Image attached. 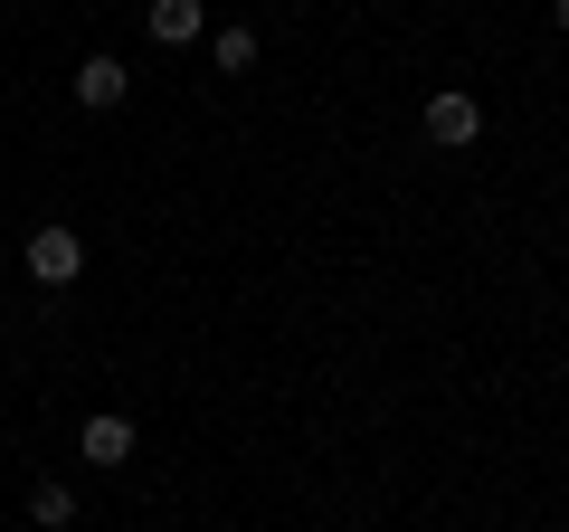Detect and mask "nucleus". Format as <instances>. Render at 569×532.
<instances>
[{"instance_id": "nucleus-1", "label": "nucleus", "mask_w": 569, "mask_h": 532, "mask_svg": "<svg viewBox=\"0 0 569 532\" xmlns=\"http://www.w3.org/2000/svg\"><path fill=\"white\" fill-rule=\"evenodd\" d=\"M475 134H485V105H475L466 86H447V96H427V144H437V152H466Z\"/></svg>"}, {"instance_id": "nucleus-2", "label": "nucleus", "mask_w": 569, "mask_h": 532, "mask_svg": "<svg viewBox=\"0 0 569 532\" xmlns=\"http://www.w3.org/2000/svg\"><path fill=\"white\" fill-rule=\"evenodd\" d=\"M29 276H39V286H77L86 276V238L77 228H29Z\"/></svg>"}, {"instance_id": "nucleus-3", "label": "nucleus", "mask_w": 569, "mask_h": 532, "mask_svg": "<svg viewBox=\"0 0 569 532\" xmlns=\"http://www.w3.org/2000/svg\"><path fill=\"white\" fill-rule=\"evenodd\" d=\"M67 86H77V105H86V115H114V105L133 96V67H123V58H86Z\"/></svg>"}, {"instance_id": "nucleus-4", "label": "nucleus", "mask_w": 569, "mask_h": 532, "mask_svg": "<svg viewBox=\"0 0 569 532\" xmlns=\"http://www.w3.org/2000/svg\"><path fill=\"white\" fill-rule=\"evenodd\" d=\"M77 447L96 456V466H133V418H123V410H96V418L77 428Z\"/></svg>"}, {"instance_id": "nucleus-5", "label": "nucleus", "mask_w": 569, "mask_h": 532, "mask_svg": "<svg viewBox=\"0 0 569 532\" xmlns=\"http://www.w3.org/2000/svg\"><path fill=\"white\" fill-rule=\"evenodd\" d=\"M142 29H152L162 48H190V39L209 29V10H200V0H152V10H142Z\"/></svg>"}, {"instance_id": "nucleus-6", "label": "nucleus", "mask_w": 569, "mask_h": 532, "mask_svg": "<svg viewBox=\"0 0 569 532\" xmlns=\"http://www.w3.org/2000/svg\"><path fill=\"white\" fill-rule=\"evenodd\" d=\"M29 523H39V532H67V523H77V485H58V475L29 485Z\"/></svg>"}, {"instance_id": "nucleus-7", "label": "nucleus", "mask_w": 569, "mask_h": 532, "mask_svg": "<svg viewBox=\"0 0 569 532\" xmlns=\"http://www.w3.org/2000/svg\"><path fill=\"white\" fill-rule=\"evenodd\" d=\"M209 58H219L228 77H247V67H257V29H209Z\"/></svg>"}, {"instance_id": "nucleus-8", "label": "nucleus", "mask_w": 569, "mask_h": 532, "mask_svg": "<svg viewBox=\"0 0 569 532\" xmlns=\"http://www.w3.org/2000/svg\"><path fill=\"white\" fill-rule=\"evenodd\" d=\"M550 20H560V29H569V0H550Z\"/></svg>"}]
</instances>
